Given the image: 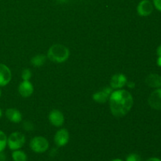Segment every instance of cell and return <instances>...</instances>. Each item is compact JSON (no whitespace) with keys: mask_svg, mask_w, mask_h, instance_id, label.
Wrapping results in <instances>:
<instances>
[{"mask_svg":"<svg viewBox=\"0 0 161 161\" xmlns=\"http://www.w3.org/2000/svg\"><path fill=\"white\" fill-rule=\"evenodd\" d=\"M134 101L132 95L125 90L112 92L109 97V107L112 114L116 117H122L132 108Z\"/></svg>","mask_w":161,"mask_h":161,"instance_id":"cell-1","label":"cell"},{"mask_svg":"<svg viewBox=\"0 0 161 161\" xmlns=\"http://www.w3.org/2000/svg\"><path fill=\"white\" fill-rule=\"evenodd\" d=\"M47 57L53 62H64L69 57V50L61 44H54L48 50Z\"/></svg>","mask_w":161,"mask_h":161,"instance_id":"cell-2","label":"cell"},{"mask_svg":"<svg viewBox=\"0 0 161 161\" xmlns=\"http://www.w3.org/2000/svg\"><path fill=\"white\" fill-rule=\"evenodd\" d=\"M25 142V137L20 132H14L9 135L7 139L8 146L12 150H17L24 146Z\"/></svg>","mask_w":161,"mask_h":161,"instance_id":"cell-3","label":"cell"},{"mask_svg":"<svg viewBox=\"0 0 161 161\" xmlns=\"http://www.w3.org/2000/svg\"><path fill=\"white\" fill-rule=\"evenodd\" d=\"M30 147L34 152L41 153L47 150L49 147V142L43 137H36L31 139L30 142Z\"/></svg>","mask_w":161,"mask_h":161,"instance_id":"cell-4","label":"cell"},{"mask_svg":"<svg viewBox=\"0 0 161 161\" xmlns=\"http://www.w3.org/2000/svg\"><path fill=\"white\" fill-rule=\"evenodd\" d=\"M148 102L150 107L157 110H161V88L156 90L149 95Z\"/></svg>","mask_w":161,"mask_h":161,"instance_id":"cell-5","label":"cell"},{"mask_svg":"<svg viewBox=\"0 0 161 161\" xmlns=\"http://www.w3.org/2000/svg\"><path fill=\"white\" fill-rule=\"evenodd\" d=\"M153 10V6L149 0H142L139 3L137 7L138 14L142 17H147L152 14Z\"/></svg>","mask_w":161,"mask_h":161,"instance_id":"cell-6","label":"cell"},{"mask_svg":"<svg viewBox=\"0 0 161 161\" xmlns=\"http://www.w3.org/2000/svg\"><path fill=\"white\" fill-rule=\"evenodd\" d=\"M127 77L122 73L115 74L111 79L110 86L112 89H120L127 83Z\"/></svg>","mask_w":161,"mask_h":161,"instance_id":"cell-7","label":"cell"},{"mask_svg":"<svg viewBox=\"0 0 161 161\" xmlns=\"http://www.w3.org/2000/svg\"><path fill=\"white\" fill-rule=\"evenodd\" d=\"M112 94V88L109 86L104 88L102 91L94 93L93 95V99L98 103H105L109 99Z\"/></svg>","mask_w":161,"mask_h":161,"instance_id":"cell-8","label":"cell"},{"mask_svg":"<svg viewBox=\"0 0 161 161\" xmlns=\"http://www.w3.org/2000/svg\"><path fill=\"white\" fill-rule=\"evenodd\" d=\"M49 120L55 127H61L64 121L62 113L58 109H53L49 114Z\"/></svg>","mask_w":161,"mask_h":161,"instance_id":"cell-9","label":"cell"},{"mask_svg":"<svg viewBox=\"0 0 161 161\" xmlns=\"http://www.w3.org/2000/svg\"><path fill=\"white\" fill-rule=\"evenodd\" d=\"M69 140V134L67 130L65 129H61L59 130L54 136V142L58 146H65Z\"/></svg>","mask_w":161,"mask_h":161,"instance_id":"cell-10","label":"cell"},{"mask_svg":"<svg viewBox=\"0 0 161 161\" xmlns=\"http://www.w3.org/2000/svg\"><path fill=\"white\" fill-rule=\"evenodd\" d=\"M11 72L9 68L3 64H0V86L7 85L11 80Z\"/></svg>","mask_w":161,"mask_h":161,"instance_id":"cell-11","label":"cell"},{"mask_svg":"<svg viewBox=\"0 0 161 161\" xmlns=\"http://www.w3.org/2000/svg\"><path fill=\"white\" fill-rule=\"evenodd\" d=\"M33 86L28 80H24L19 85L18 91L23 97H28L31 96L33 93Z\"/></svg>","mask_w":161,"mask_h":161,"instance_id":"cell-12","label":"cell"},{"mask_svg":"<svg viewBox=\"0 0 161 161\" xmlns=\"http://www.w3.org/2000/svg\"><path fill=\"white\" fill-rule=\"evenodd\" d=\"M146 84L153 88L161 87V76L157 74H150L146 79Z\"/></svg>","mask_w":161,"mask_h":161,"instance_id":"cell-13","label":"cell"},{"mask_svg":"<svg viewBox=\"0 0 161 161\" xmlns=\"http://www.w3.org/2000/svg\"><path fill=\"white\" fill-rule=\"evenodd\" d=\"M6 116L13 123H19L22 119V115L18 110L15 108H9L6 111Z\"/></svg>","mask_w":161,"mask_h":161,"instance_id":"cell-14","label":"cell"},{"mask_svg":"<svg viewBox=\"0 0 161 161\" xmlns=\"http://www.w3.org/2000/svg\"><path fill=\"white\" fill-rule=\"evenodd\" d=\"M46 60H47V58L45 55L38 54L32 58V59L31 60V63L35 67H40L46 62Z\"/></svg>","mask_w":161,"mask_h":161,"instance_id":"cell-15","label":"cell"},{"mask_svg":"<svg viewBox=\"0 0 161 161\" xmlns=\"http://www.w3.org/2000/svg\"><path fill=\"white\" fill-rule=\"evenodd\" d=\"M14 161H27V156L24 152L20 150H15L12 154Z\"/></svg>","mask_w":161,"mask_h":161,"instance_id":"cell-16","label":"cell"},{"mask_svg":"<svg viewBox=\"0 0 161 161\" xmlns=\"http://www.w3.org/2000/svg\"><path fill=\"white\" fill-rule=\"evenodd\" d=\"M6 144H7V138H6V135L2 130H0V152H3L4 150Z\"/></svg>","mask_w":161,"mask_h":161,"instance_id":"cell-17","label":"cell"},{"mask_svg":"<svg viewBox=\"0 0 161 161\" xmlns=\"http://www.w3.org/2000/svg\"><path fill=\"white\" fill-rule=\"evenodd\" d=\"M126 161H142L141 157L139 155L136 153H131L127 157Z\"/></svg>","mask_w":161,"mask_h":161,"instance_id":"cell-18","label":"cell"},{"mask_svg":"<svg viewBox=\"0 0 161 161\" xmlns=\"http://www.w3.org/2000/svg\"><path fill=\"white\" fill-rule=\"evenodd\" d=\"M23 128L25 130H27V131H31V130H32L34 129V125L30 121H25L23 124Z\"/></svg>","mask_w":161,"mask_h":161,"instance_id":"cell-19","label":"cell"},{"mask_svg":"<svg viewBox=\"0 0 161 161\" xmlns=\"http://www.w3.org/2000/svg\"><path fill=\"white\" fill-rule=\"evenodd\" d=\"M21 77L23 80H28L31 77V72L29 69H25L21 73Z\"/></svg>","mask_w":161,"mask_h":161,"instance_id":"cell-20","label":"cell"},{"mask_svg":"<svg viewBox=\"0 0 161 161\" xmlns=\"http://www.w3.org/2000/svg\"><path fill=\"white\" fill-rule=\"evenodd\" d=\"M153 4L159 11H161V0H153Z\"/></svg>","mask_w":161,"mask_h":161,"instance_id":"cell-21","label":"cell"},{"mask_svg":"<svg viewBox=\"0 0 161 161\" xmlns=\"http://www.w3.org/2000/svg\"><path fill=\"white\" fill-rule=\"evenodd\" d=\"M126 84L127 85V86H128V87H130V88H134L135 86V83H134V82H127V83H126Z\"/></svg>","mask_w":161,"mask_h":161,"instance_id":"cell-22","label":"cell"},{"mask_svg":"<svg viewBox=\"0 0 161 161\" xmlns=\"http://www.w3.org/2000/svg\"><path fill=\"white\" fill-rule=\"evenodd\" d=\"M0 161H6V156L3 152H0Z\"/></svg>","mask_w":161,"mask_h":161,"instance_id":"cell-23","label":"cell"},{"mask_svg":"<svg viewBox=\"0 0 161 161\" xmlns=\"http://www.w3.org/2000/svg\"><path fill=\"white\" fill-rule=\"evenodd\" d=\"M157 55H158V57H161V45L159 46L158 48H157Z\"/></svg>","mask_w":161,"mask_h":161,"instance_id":"cell-24","label":"cell"},{"mask_svg":"<svg viewBox=\"0 0 161 161\" xmlns=\"http://www.w3.org/2000/svg\"><path fill=\"white\" fill-rule=\"evenodd\" d=\"M157 65L161 67V57H159L158 59H157Z\"/></svg>","mask_w":161,"mask_h":161,"instance_id":"cell-25","label":"cell"},{"mask_svg":"<svg viewBox=\"0 0 161 161\" xmlns=\"http://www.w3.org/2000/svg\"><path fill=\"white\" fill-rule=\"evenodd\" d=\"M146 161H161L160 160H159L158 158H150L149 160H147Z\"/></svg>","mask_w":161,"mask_h":161,"instance_id":"cell-26","label":"cell"},{"mask_svg":"<svg viewBox=\"0 0 161 161\" xmlns=\"http://www.w3.org/2000/svg\"><path fill=\"white\" fill-rule=\"evenodd\" d=\"M58 1H59L60 3H66L68 0H58Z\"/></svg>","mask_w":161,"mask_h":161,"instance_id":"cell-27","label":"cell"},{"mask_svg":"<svg viewBox=\"0 0 161 161\" xmlns=\"http://www.w3.org/2000/svg\"><path fill=\"white\" fill-rule=\"evenodd\" d=\"M111 161H123V160H119V159H116V160H111Z\"/></svg>","mask_w":161,"mask_h":161,"instance_id":"cell-28","label":"cell"},{"mask_svg":"<svg viewBox=\"0 0 161 161\" xmlns=\"http://www.w3.org/2000/svg\"><path fill=\"white\" fill-rule=\"evenodd\" d=\"M2 114H3V113H2V110L0 109V118H1V116H2Z\"/></svg>","mask_w":161,"mask_h":161,"instance_id":"cell-29","label":"cell"},{"mask_svg":"<svg viewBox=\"0 0 161 161\" xmlns=\"http://www.w3.org/2000/svg\"><path fill=\"white\" fill-rule=\"evenodd\" d=\"M0 96H1V91H0Z\"/></svg>","mask_w":161,"mask_h":161,"instance_id":"cell-30","label":"cell"}]
</instances>
